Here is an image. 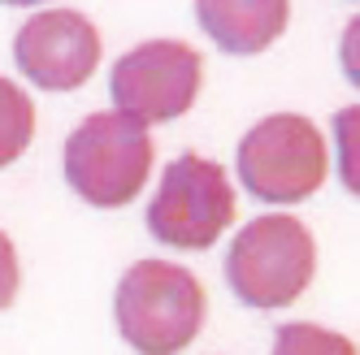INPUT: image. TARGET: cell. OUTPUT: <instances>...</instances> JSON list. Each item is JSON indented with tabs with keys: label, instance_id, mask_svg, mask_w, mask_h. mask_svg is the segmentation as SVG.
Instances as JSON below:
<instances>
[{
	"label": "cell",
	"instance_id": "6da1fadb",
	"mask_svg": "<svg viewBox=\"0 0 360 355\" xmlns=\"http://www.w3.org/2000/svg\"><path fill=\"white\" fill-rule=\"evenodd\" d=\"M209 312L204 282L174 260H135L117 277L113 321L122 342L139 355H178L187 351Z\"/></svg>",
	"mask_w": 360,
	"mask_h": 355
},
{
	"label": "cell",
	"instance_id": "7a4b0ae2",
	"mask_svg": "<svg viewBox=\"0 0 360 355\" xmlns=\"http://www.w3.org/2000/svg\"><path fill=\"white\" fill-rule=\"evenodd\" d=\"M152 161H157V143L148 126L122 117L117 109L87 113L61 147L70 191L100 213L135 204L143 195V182L152 178Z\"/></svg>",
	"mask_w": 360,
	"mask_h": 355
},
{
	"label": "cell",
	"instance_id": "3957f363",
	"mask_svg": "<svg viewBox=\"0 0 360 355\" xmlns=\"http://www.w3.org/2000/svg\"><path fill=\"white\" fill-rule=\"evenodd\" d=\"M317 239L291 213L252 217L226 251V282L239 303L256 312H278L313 286Z\"/></svg>",
	"mask_w": 360,
	"mask_h": 355
},
{
	"label": "cell",
	"instance_id": "277c9868",
	"mask_svg": "<svg viewBox=\"0 0 360 355\" xmlns=\"http://www.w3.org/2000/svg\"><path fill=\"white\" fill-rule=\"evenodd\" d=\"M235 173L252 199L291 208L326 187L330 152L326 135L304 113H269L239 139Z\"/></svg>",
	"mask_w": 360,
	"mask_h": 355
},
{
	"label": "cell",
	"instance_id": "5b68a950",
	"mask_svg": "<svg viewBox=\"0 0 360 355\" xmlns=\"http://www.w3.org/2000/svg\"><path fill=\"white\" fill-rule=\"evenodd\" d=\"M235 221V187L230 173L200 156L183 152L157 182L148 199V234L174 251H209Z\"/></svg>",
	"mask_w": 360,
	"mask_h": 355
},
{
	"label": "cell",
	"instance_id": "8992f818",
	"mask_svg": "<svg viewBox=\"0 0 360 355\" xmlns=\"http://www.w3.org/2000/svg\"><path fill=\"white\" fill-rule=\"evenodd\" d=\"M204 87V57L183 39H143L122 53L109 74V91L122 117L161 126L191 113Z\"/></svg>",
	"mask_w": 360,
	"mask_h": 355
},
{
	"label": "cell",
	"instance_id": "52a82bcc",
	"mask_svg": "<svg viewBox=\"0 0 360 355\" xmlns=\"http://www.w3.org/2000/svg\"><path fill=\"white\" fill-rule=\"evenodd\" d=\"M100 31L79 9H39L13 35V61L39 91H74L100 69Z\"/></svg>",
	"mask_w": 360,
	"mask_h": 355
},
{
	"label": "cell",
	"instance_id": "ba28073f",
	"mask_svg": "<svg viewBox=\"0 0 360 355\" xmlns=\"http://www.w3.org/2000/svg\"><path fill=\"white\" fill-rule=\"evenodd\" d=\"M195 22L221 53L256 57L282 39L291 5L287 0H195Z\"/></svg>",
	"mask_w": 360,
	"mask_h": 355
},
{
	"label": "cell",
	"instance_id": "9c48e42d",
	"mask_svg": "<svg viewBox=\"0 0 360 355\" xmlns=\"http://www.w3.org/2000/svg\"><path fill=\"white\" fill-rule=\"evenodd\" d=\"M35 100L22 91L13 79L0 74V169H9L13 161L27 156V147L35 139Z\"/></svg>",
	"mask_w": 360,
	"mask_h": 355
},
{
	"label": "cell",
	"instance_id": "30bf717a",
	"mask_svg": "<svg viewBox=\"0 0 360 355\" xmlns=\"http://www.w3.org/2000/svg\"><path fill=\"white\" fill-rule=\"evenodd\" d=\"M269 355H360V347L339 329H326L313 321H287L278 325Z\"/></svg>",
	"mask_w": 360,
	"mask_h": 355
},
{
	"label": "cell",
	"instance_id": "8fae6325",
	"mask_svg": "<svg viewBox=\"0 0 360 355\" xmlns=\"http://www.w3.org/2000/svg\"><path fill=\"white\" fill-rule=\"evenodd\" d=\"M334 143H339V182L347 195L360 199V105L334 113Z\"/></svg>",
	"mask_w": 360,
	"mask_h": 355
},
{
	"label": "cell",
	"instance_id": "7c38bea8",
	"mask_svg": "<svg viewBox=\"0 0 360 355\" xmlns=\"http://www.w3.org/2000/svg\"><path fill=\"white\" fill-rule=\"evenodd\" d=\"M18 286H22V260H18L13 239L0 230V312L18 299Z\"/></svg>",
	"mask_w": 360,
	"mask_h": 355
},
{
	"label": "cell",
	"instance_id": "4fadbf2b",
	"mask_svg": "<svg viewBox=\"0 0 360 355\" xmlns=\"http://www.w3.org/2000/svg\"><path fill=\"white\" fill-rule=\"evenodd\" d=\"M339 65L347 74V83L360 87V13L343 27V39H339Z\"/></svg>",
	"mask_w": 360,
	"mask_h": 355
}]
</instances>
